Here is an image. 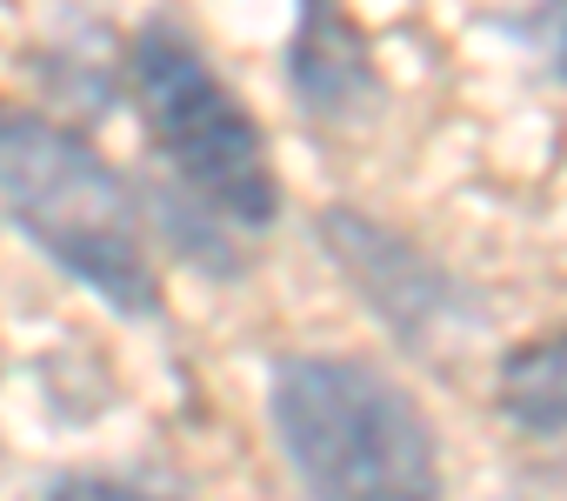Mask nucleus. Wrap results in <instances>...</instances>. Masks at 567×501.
Instances as JSON below:
<instances>
[{
    "label": "nucleus",
    "mask_w": 567,
    "mask_h": 501,
    "mask_svg": "<svg viewBox=\"0 0 567 501\" xmlns=\"http://www.w3.org/2000/svg\"><path fill=\"white\" fill-rule=\"evenodd\" d=\"M134 88L154 147L167 154L174 181L227 227H274L280 187L267 167V141L247 121V108L220 88V74L167 28L141 34L134 48Z\"/></svg>",
    "instance_id": "obj_3"
},
{
    "label": "nucleus",
    "mask_w": 567,
    "mask_h": 501,
    "mask_svg": "<svg viewBox=\"0 0 567 501\" xmlns=\"http://www.w3.org/2000/svg\"><path fill=\"white\" fill-rule=\"evenodd\" d=\"M501 415L520 441H567V335L527 341L501 361Z\"/></svg>",
    "instance_id": "obj_6"
},
{
    "label": "nucleus",
    "mask_w": 567,
    "mask_h": 501,
    "mask_svg": "<svg viewBox=\"0 0 567 501\" xmlns=\"http://www.w3.org/2000/svg\"><path fill=\"white\" fill-rule=\"evenodd\" d=\"M514 34L547 54V74L554 81H567V0H534V8L514 21Z\"/></svg>",
    "instance_id": "obj_7"
},
{
    "label": "nucleus",
    "mask_w": 567,
    "mask_h": 501,
    "mask_svg": "<svg viewBox=\"0 0 567 501\" xmlns=\"http://www.w3.org/2000/svg\"><path fill=\"white\" fill-rule=\"evenodd\" d=\"M288 81H295V94H301V108H308L315 121L354 127V121L374 114L381 81H374L368 41H361V28L348 21L341 0H301V28H295V54H288Z\"/></svg>",
    "instance_id": "obj_5"
},
{
    "label": "nucleus",
    "mask_w": 567,
    "mask_h": 501,
    "mask_svg": "<svg viewBox=\"0 0 567 501\" xmlns=\"http://www.w3.org/2000/svg\"><path fill=\"white\" fill-rule=\"evenodd\" d=\"M321 247L334 255V268L348 275V288L374 308V321L408 341V348H434L454 328H474V295L394 227H381L374 214L354 207H328L321 214Z\"/></svg>",
    "instance_id": "obj_4"
},
{
    "label": "nucleus",
    "mask_w": 567,
    "mask_h": 501,
    "mask_svg": "<svg viewBox=\"0 0 567 501\" xmlns=\"http://www.w3.org/2000/svg\"><path fill=\"white\" fill-rule=\"evenodd\" d=\"M48 501H174V494H154V488L121 481V474H61L48 488Z\"/></svg>",
    "instance_id": "obj_8"
},
{
    "label": "nucleus",
    "mask_w": 567,
    "mask_h": 501,
    "mask_svg": "<svg viewBox=\"0 0 567 501\" xmlns=\"http://www.w3.org/2000/svg\"><path fill=\"white\" fill-rule=\"evenodd\" d=\"M0 214L107 308L134 321L161 315V282L141 241V201L74 127L0 108Z\"/></svg>",
    "instance_id": "obj_2"
},
{
    "label": "nucleus",
    "mask_w": 567,
    "mask_h": 501,
    "mask_svg": "<svg viewBox=\"0 0 567 501\" xmlns=\"http://www.w3.org/2000/svg\"><path fill=\"white\" fill-rule=\"evenodd\" d=\"M267 415L308 501H441V448L401 381L354 355H288Z\"/></svg>",
    "instance_id": "obj_1"
}]
</instances>
